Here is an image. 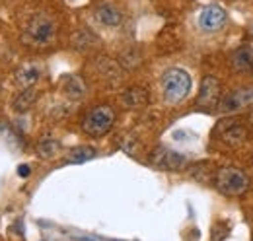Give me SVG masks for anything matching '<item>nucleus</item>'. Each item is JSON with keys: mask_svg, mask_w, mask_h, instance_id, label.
Instances as JSON below:
<instances>
[{"mask_svg": "<svg viewBox=\"0 0 253 241\" xmlns=\"http://www.w3.org/2000/svg\"><path fill=\"white\" fill-rule=\"evenodd\" d=\"M57 35L55 22L45 14H35L22 30V41L32 47H45Z\"/></svg>", "mask_w": 253, "mask_h": 241, "instance_id": "nucleus-1", "label": "nucleus"}, {"mask_svg": "<svg viewBox=\"0 0 253 241\" xmlns=\"http://www.w3.org/2000/svg\"><path fill=\"white\" fill-rule=\"evenodd\" d=\"M162 93L168 103L183 101L191 91V76L183 68H169L162 74Z\"/></svg>", "mask_w": 253, "mask_h": 241, "instance_id": "nucleus-2", "label": "nucleus"}, {"mask_svg": "<svg viewBox=\"0 0 253 241\" xmlns=\"http://www.w3.org/2000/svg\"><path fill=\"white\" fill-rule=\"evenodd\" d=\"M115 124V111L109 105H97L88 111V115L82 120V130L88 136H105Z\"/></svg>", "mask_w": 253, "mask_h": 241, "instance_id": "nucleus-3", "label": "nucleus"}, {"mask_svg": "<svg viewBox=\"0 0 253 241\" xmlns=\"http://www.w3.org/2000/svg\"><path fill=\"white\" fill-rule=\"evenodd\" d=\"M214 187L222 195L240 197L250 189V177L236 167H222L214 175Z\"/></svg>", "mask_w": 253, "mask_h": 241, "instance_id": "nucleus-4", "label": "nucleus"}, {"mask_svg": "<svg viewBox=\"0 0 253 241\" xmlns=\"http://www.w3.org/2000/svg\"><path fill=\"white\" fill-rule=\"evenodd\" d=\"M43 76V66L37 60H28L22 62L16 70H14V84L24 90V88H33Z\"/></svg>", "mask_w": 253, "mask_h": 241, "instance_id": "nucleus-5", "label": "nucleus"}, {"mask_svg": "<svg viewBox=\"0 0 253 241\" xmlns=\"http://www.w3.org/2000/svg\"><path fill=\"white\" fill-rule=\"evenodd\" d=\"M220 82L214 76H205L201 82V91L197 97V105L205 109H212L220 103Z\"/></svg>", "mask_w": 253, "mask_h": 241, "instance_id": "nucleus-6", "label": "nucleus"}, {"mask_svg": "<svg viewBox=\"0 0 253 241\" xmlns=\"http://www.w3.org/2000/svg\"><path fill=\"white\" fill-rule=\"evenodd\" d=\"M224 24H226V12L216 4L207 6L199 16V26L205 31H218Z\"/></svg>", "mask_w": 253, "mask_h": 241, "instance_id": "nucleus-7", "label": "nucleus"}, {"mask_svg": "<svg viewBox=\"0 0 253 241\" xmlns=\"http://www.w3.org/2000/svg\"><path fill=\"white\" fill-rule=\"evenodd\" d=\"M253 99V90H236L228 95H224L218 103L224 113H230V111H238L242 107H246L250 101Z\"/></svg>", "mask_w": 253, "mask_h": 241, "instance_id": "nucleus-8", "label": "nucleus"}, {"mask_svg": "<svg viewBox=\"0 0 253 241\" xmlns=\"http://www.w3.org/2000/svg\"><path fill=\"white\" fill-rule=\"evenodd\" d=\"M95 20L107 28H115L123 22V12L113 4H101L95 8Z\"/></svg>", "mask_w": 253, "mask_h": 241, "instance_id": "nucleus-9", "label": "nucleus"}, {"mask_svg": "<svg viewBox=\"0 0 253 241\" xmlns=\"http://www.w3.org/2000/svg\"><path fill=\"white\" fill-rule=\"evenodd\" d=\"M123 103H125L128 109H140L144 105H148L150 101V95H148V90L140 88V86H132V88H126L121 95Z\"/></svg>", "mask_w": 253, "mask_h": 241, "instance_id": "nucleus-10", "label": "nucleus"}, {"mask_svg": "<svg viewBox=\"0 0 253 241\" xmlns=\"http://www.w3.org/2000/svg\"><path fill=\"white\" fill-rule=\"evenodd\" d=\"M39 97V91L35 88H24L16 93V97L12 99V109L16 113H28L33 107V103L37 101Z\"/></svg>", "mask_w": 253, "mask_h": 241, "instance_id": "nucleus-11", "label": "nucleus"}, {"mask_svg": "<svg viewBox=\"0 0 253 241\" xmlns=\"http://www.w3.org/2000/svg\"><path fill=\"white\" fill-rule=\"evenodd\" d=\"M63 91L68 99L78 101V99H82L86 95V84L78 76H66L63 82Z\"/></svg>", "mask_w": 253, "mask_h": 241, "instance_id": "nucleus-12", "label": "nucleus"}, {"mask_svg": "<svg viewBox=\"0 0 253 241\" xmlns=\"http://www.w3.org/2000/svg\"><path fill=\"white\" fill-rule=\"evenodd\" d=\"M232 62H234V68L240 70V72H246L253 66V53L252 49L248 47H242L238 49L234 55H232Z\"/></svg>", "mask_w": 253, "mask_h": 241, "instance_id": "nucleus-13", "label": "nucleus"}, {"mask_svg": "<svg viewBox=\"0 0 253 241\" xmlns=\"http://www.w3.org/2000/svg\"><path fill=\"white\" fill-rule=\"evenodd\" d=\"M59 150H61L59 140H55V138H51V136L41 138V140H39V144H37V152H39V156H41V158H45V160L55 158Z\"/></svg>", "mask_w": 253, "mask_h": 241, "instance_id": "nucleus-14", "label": "nucleus"}, {"mask_svg": "<svg viewBox=\"0 0 253 241\" xmlns=\"http://www.w3.org/2000/svg\"><path fill=\"white\" fill-rule=\"evenodd\" d=\"M97 70H99L105 78H109V80H117V78H119V64L109 59L97 60Z\"/></svg>", "mask_w": 253, "mask_h": 241, "instance_id": "nucleus-15", "label": "nucleus"}, {"mask_svg": "<svg viewBox=\"0 0 253 241\" xmlns=\"http://www.w3.org/2000/svg\"><path fill=\"white\" fill-rule=\"evenodd\" d=\"M95 156V150L92 146H78L74 150H70L68 154V161H74V163H80V161H88Z\"/></svg>", "mask_w": 253, "mask_h": 241, "instance_id": "nucleus-16", "label": "nucleus"}, {"mask_svg": "<svg viewBox=\"0 0 253 241\" xmlns=\"http://www.w3.org/2000/svg\"><path fill=\"white\" fill-rule=\"evenodd\" d=\"M90 41H97V39H95L90 31L84 30V31H78V33H76V37H74V41H72V43H74V47H76V49H90V47H88V45H90Z\"/></svg>", "mask_w": 253, "mask_h": 241, "instance_id": "nucleus-17", "label": "nucleus"}, {"mask_svg": "<svg viewBox=\"0 0 253 241\" xmlns=\"http://www.w3.org/2000/svg\"><path fill=\"white\" fill-rule=\"evenodd\" d=\"M18 173H20L22 177H28V175H30V167H28V165H20V167H18Z\"/></svg>", "mask_w": 253, "mask_h": 241, "instance_id": "nucleus-18", "label": "nucleus"}, {"mask_svg": "<svg viewBox=\"0 0 253 241\" xmlns=\"http://www.w3.org/2000/svg\"><path fill=\"white\" fill-rule=\"evenodd\" d=\"M252 120H253V111H252Z\"/></svg>", "mask_w": 253, "mask_h": 241, "instance_id": "nucleus-19", "label": "nucleus"}]
</instances>
